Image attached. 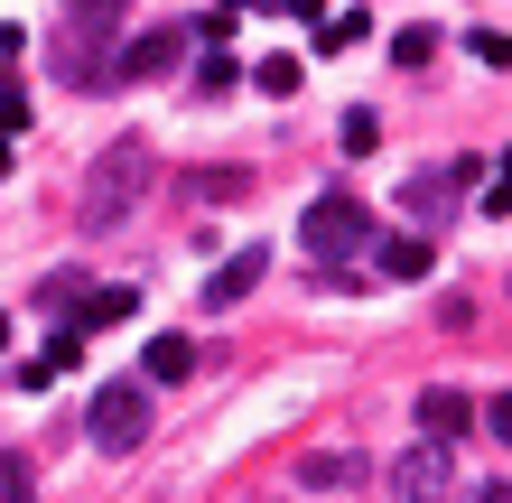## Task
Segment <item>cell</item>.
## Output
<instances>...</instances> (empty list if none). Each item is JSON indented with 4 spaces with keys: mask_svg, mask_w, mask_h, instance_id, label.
<instances>
[{
    "mask_svg": "<svg viewBox=\"0 0 512 503\" xmlns=\"http://www.w3.org/2000/svg\"><path fill=\"white\" fill-rule=\"evenodd\" d=\"M131 0H66V19L47 28V75L75 94H112V56H122Z\"/></svg>",
    "mask_w": 512,
    "mask_h": 503,
    "instance_id": "1",
    "label": "cell"
},
{
    "mask_svg": "<svg viewBox=\"0 0 512 503\" xmlns=\"http://www.w3.org/2000/svg\"><path fill=\"white\" fill-rule=\"evenodd\" d=\"M149 177H159V159H149V140H112V150L94 159V177H84V233L122 224L131 205L149 196Z\"/></svg>",
    "mask_w": 512,
    "mask_h": 503,
    "instance_id": "2",
    "label": "cell"
},
{
    "mask_svg": "<svg viewBox=\"0 0 512 503\" xmlns=\"http://www.w3.org/2000/svg\"><path fill=\"white\" fill-rule=\"evenodd\" d=\"M298 233H308V252L326 261V271H345V261H364V252H373V215H364L354 196H317Z\"/></svg>",
    "mask_w": 512,
    "mask_h": 503,
    "instance_id": "3",
    "label": "cell"
},
{
    "mask_svg": "<svg viewBox=\"0 0 512 503\" xmlns=\"http://www.w3.org/2000/svg\"><path fill=\"white\" fill-rule=\"evenodd\" d=\"M485 177V159H438V168H419L410 187H401V205H410V233H447V215L466 205V187Z\"/></svg>",
    "mask_w": 512,
    "mask_h": 503,
    "instance_id": "4",
    "label": "cell"
},
{
    "mask_svg": "<svg viewBox=\"0 0 512 503\" xmlns=\"http://www.w3.org/2000/svg\"><path fill=\"white\" fill-rule=\"evenodd\" d=\"M84 429H94V448L131 457L140 438H149V382H103V392H94V410H84Z\"/></svg>",
    "mask_w": 512,
    "mask_h": 503,
    "instance_id": "5",
    "label": "cell"
},
{
    "mask_svg": "<svg viewBox=\"0 0 512 503\" xmlns=\"http://www.w3.org/2000/svg\"><path fill=\"white\" fill-rule=\"evenodd\" d=\"M187 66V28H140V38H122V56H112V84H159Z\"/></svg>",
    "mask_w": 512,
    "mask_h": 503,
    "instance_id": "6",
    "label": "cell"
},
{
    "mask_svg": "<svg viewBox=\"0 0 512 503\" xmlns=\"http://www.w3.org/2000/svg\"><path fill=\"white\" fill-rule=\"evenodd\" d=\"M261 280H270V252H261V243H243V252H224L215 271H205V308H243V299H252Z\"/></svg>",
    "mask_w": 512,
    "mask_h": 503,
    "instance_id": "7",
    "label": "cell"
},
{
    "mask_svg": "<svg viewBox=\"0 0 512 503\" xmlns=\"http://www.w3.org/2000/svg\"><path fill=\"white\" fill-rule=\"evenodd\" d=\"M447 494V448L438 438H419V448L391 466V503H438Z\"/></svg>",
    "mask_w": 512,
    "mask_h": 503,
    "instance_id": "8",
    "label": "cell"
},
{
    "mask_svg": "<svg viewBox=\"0 0 512 503\" xmlns=\"http://www.w3.org/2000/svg\"><path fill=\"white\" fill-rule=\"evenodd\" d=\"M466 420H475V401L457 392V382H429V392H419V429H429L438 448H447V438H457Z\"/></svg>",
    "mask_w": 512,
    "mask_h": 503,
    "instance_id": "9",
    "label": "cell"
},
{
    "mask_svg": "<svg viewBox=\"0 0 512 503\" xmlns=\"http://www.w3.org/2000/svg\"><path fill=\"white\" fill-rule=\"evenodd\" d=\"M75 364H84V336H75V327H56V336L38 345V364H19V392H47V382H56V373H75Z\"/></svg>",
    "mask_w": 512,
    "mask_h": 503,
    "instance_id": "10",
    "label": "cell"
},
{
    "mask_svg": "<svg viewBox=\"0 0 512 503\" xmlns=\"http://www.w3.org/2000/svg\"><path fill=\"white\" fill-rule=\"evenodd\" d=\"M298 485H317V494H354V485H364V457H345V448L298 457Z\"/></svg>",
    "mask_w": 512,
    "mask_h": 503,
    "instance_id": "11",
    "label": "cell"
},
{
    "mask_svg": "<svg viewBox=\"0 0 512 503\" xmlns=\"http://www.w3.org/2000/svg\"><path fill=\"white\" fill-rule=\"evenodd\" d=\"M131 308H140V289H84V308L66 317V327H75V336H94V327H122Z\"/></svg>",
    "mask_w": 512,
    "mask_h": 503,
    "instance_id": "12",
    "label": "cell"
},
{
    "mask_svg": "<svg viewBox=\"0 0 512 503\" xmlns=\"http://www.w3.org/2000/svg\"><path fill=\"white\" fill-rule=\"evenodd\" d=\"M187 373H196V345H187V336H149L140 382H187Z\"/></svg>",
    "mask_w": 512,
    "mask_h": 503,
    "instance_id": "13",
    "label": "cell"
},
{
    "mask_svg": "<svg viewBox=\"0 0 512 503\" xmlns=\"http://www.w3.org/2000/svg\"><path fill=\"white\" fill-rule=\"evenodd\" d=\"M373 261H382L391 280H429V261H438V252L419 243V233H391V243H373Z\"/></svg>",
    "mask_w": 512,
    "mask_h": 503,
    "instance_id": "14",
    "label": "cell"
},
{
    "mask_svg": "<svg viewBox=\"0 0 512 503\" xmlns=\"http://www.w3.org/2000/svg\"><path fill=\"white\" fill-rule=\"evenodd\" d=\"M233 84H243V66L224 47H196V94H233Z\"/></svg>",
    "mask_w": 512,
    "mask_h": 503,
    "instance_id": "15",
    "label": "cell"
},
{
    "mask_svg": "<svg viewBox=\"0 0 512 503\" xmlns=\"http://www.w3.org/2000/svg\"><path fill=\"white\" fill-rule=\"evenodd\" d=\"M429 56H438V28H419V19H410L401 38H391V66H401V75H410V66H429Z\"/></svg>",
    "mask_w": 512,
    "mask_h": 503,
    "instance_id": "16",
    "label": "cell"
},
{
    "mask_svg": "<svg viewBox=\"0 0 512 503\" xmlns=\"http://www.w3.org/2000/svg\"><path fill=\"white\" fill-rule=\"evenodd\" d=\"M84 289H94L84 271H47V280H38V308H66V317H75V299H84Z\"/></svg>",
    "mask_w": 512,
    "mask_h": 503,
    "instance_id": "17",
    "label": "cell"
},
{
    "mask_svg": "<svg viewBox=\"0 0 512 503\" xmlns=\"http://www.w3.org/2000/svg\"><path fill=\"white\" fill-rule=\"evenodd\" d=\"M252 84H261V94H298V56H261Z\"/></svg>",
    "mask_w": 512,
    "mask_h": 503,
    "instance_id": "18",
    "label": "cell"
},
{
    "mask_svg": "<svg viewBox=\"0 0 512 503\" xmlns=\"http://www.w3.org/2000/svg\"><path fill=\"white\" fill-rule=\"evenodd\" d=\"M0 503H38V476H28V457H0Z\"/></svg>",
    "mask_w": 512,
    "mask_h": 503,
    "instance_id": "19",
    "label": "cell"
},
{
    "mask_svg": "<svg viewBox=\"0 0 512 503\" xmlns=\"http://www.w3.org/2000/svg\"><path fill=\"white\" fill-rule=\"evenodd\" d=\"M243 187H252L243 168H205V177H187V196H243Z\"/></svg>",
    "mask_w": 512,
    "mask_h": 503,
    "instance_id": "20",
    "label": "cell"
},
{
    "mask_svg": "<svg viewBox=\"0 0 512 503\" xmlns=\"http://www.w3.org/2000/svg\"><path fill=\"white\" fill-rule=\"evenodd\" d=\"M19 131H28V94H19L10 75H0V140H19Z\"/></svg>",
    "mask_w": 512,
    "mask_h": 503,
    "instance_id": "21",
    "label": "cell"
},
{
    "mask_svg": "<svg viewBox=\"0 0 512 503\" xmlns=\"http://www.w3.org/2000/svg\"><path fill=\"white\" fill-rule=\"evenodd\" d=\"M373 140H382V122H373V112H345V150H354V159H364V150H373Z\"/></svg>",
    "mask_w": 512,
    "mask_h": 503,
    "instance_id": "22",
    "label": "cell"
},
{
    "mask_svg": "<svg viewBox=\"0 0 512 503\" xmlns=\"http://www.w3.org/2000/svg\"><path fill=\"white\" fill-rule=\"evenodd\" d=\"M485 429H494L503 448H512V392H494V401H485Z\"/></svg>",
    "mask_w": 512,
    "mask_h": 503,
    "instance_id": "23",
    "label": "cell"
},
{
    "mask_svg": "<svg viewBox=\"0 0 512 503\" xmlns=\"http://www.w3.org/2000/svg\"><path fill=\"white\" fill-rule=\"evenodd\" d=\"M475 503H512V485H485V494H475Z\"/></svg>",
    "mask_w": 512,
    "mask_h": 503,
    "instance_id": "24",
    "label": "cell"
},
{
    "mask_svg": "<svg viewBox=\"0 0 512 503\" xmlns=\"http://www.w3.org/2000/svg\"><path fill=\"white\" fill-rule=\"evenodd\" d=\"M10 168H19V159H10V140H0V177H10Z\"/></svg>",
    "mask_w": 512,
    "mask_h": 503,
    "instance_id": "25",
    "label": "cell"
},
{
    "mask_svg": "<svg viewBox=\"0 0 512 503\" xmlns=\"http://www.w3.org/2000/svg\"><path fill=\"white\" fill-rule=\"evenodd\" d=\"M0 345H10V317H0Z\"/></svg>",
    "mask_w": 512,
    "mask_h": 503,
    "instance_id": "26",
    "label": "cell"
}]
</instances>
